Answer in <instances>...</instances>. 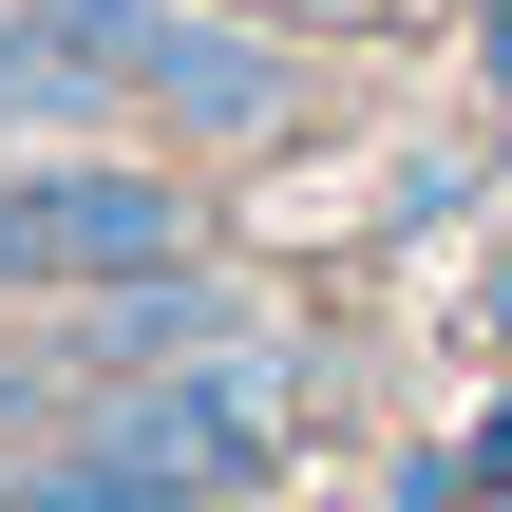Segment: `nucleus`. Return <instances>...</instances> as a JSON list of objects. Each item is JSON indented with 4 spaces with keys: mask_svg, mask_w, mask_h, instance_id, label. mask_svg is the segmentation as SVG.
<instances>
[{
    "mask_svg": "<svg viewBox=\"0 0 512 512\" xmlns=\"http://www.w3.org/2000/svg\"><path fill=\"white\" fill-rule=\"evenodd\" d=\"M266 494H285V323L0 456V512H266Z\"/></svg>",
    "mask_w": 512,
    "mask_h": 512,
    "instance_id": "1",
    "label": "nucleus"
},
{
    "mask_svg": "<svg viewBox=\"0 0 512 512\" xmlns=\"http://www.w3.org/2000/svg\"><path fill=\"white\" fill-rule=\"evenodd\" d=\"M114 95H133V133L152 152H190V171H247V152H285L304 114H323V57L266 19V0H38Z\"/></svg>",
    "mask_w": 512,
    "mask_h": 512,
    "instance_id": "2",
    "label": "nucleus"
},
{
    "mask_svg": "<svg viewBox=\"0 0 512 512\" xmlns=\"http://www.w3.org/2000/svg\"><path fill=\"white\" fill-rule=\"evenodd\" d=\"M19 266H38V304H76V285H152V266H209V171L152 152V133L19 152Z\"/></svg>",
    "mask_w": 512,
    "mask_h": 512,
    "instance_id": "3",
    "label": "nucleus"
},
{
    "mask_svg": "<svg viewBox=\"0 0 512 512\" xmlns=\"http://www.w3.org/2000/svg\"><path fill=\"white\" fill-rule=\"evenodd\" d=\"M76 133H133V95H114L38 0H0V152H76Z\"/></svg>",
    "mask_w": 512,
    "mask_h": 512,
    "instance_id": "4",
    "label": "nucleus"
},
{
    "mask_svg": "<svg viewBox=\"0 0 512 512\" xmlns=\"http://www.w3.org/2000/svg\"><path fill=\"white\" fill-rule=\"evenodd\" d=\"M38 304V266H19V152H0V323Z\"/></svg>",
    "mask_w": 512,
    "mask_h": 512,
    "instance_id": "5",
    "label": "nucleus"
}]
</instances>
